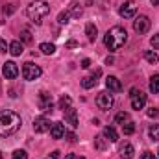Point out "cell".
<instances>
[{
	"label": "cell",
	"instance_id": "obj_7",
	"mask_svg": "<svg viewBox=\"0 0 159 159\" xmlns=\"http://www.w3.org/2000/svg\"><path fill=\"white\" fill-rule=\"evenodd\" d=\"M37 106H39L41 111H52V109H54L52 94H50V93H46V91H41L39 98H37Z\"/></svg>",
	"mask_w": 159,
	"mask_h": 159
},
{
	"label": "cell",
	"instance_id": "obj_39",
	"mask_svg": "<svg viewBox=\"0 0 159 159\" xmlns=\"http://www.w3.org/2000/svg\"><path fill=\"white\" fill-rule=\"evenodd\" d=\"M50 157L52 159H59V150H54V152L50 154Z\"/></svg>",
	"mask_w": 159,
	"mask_h": 159
},
{
	"label": "cell",
	"instance_id": "obj_5",
	"mask_svg": "<svg viewBox=\"0 0 159 159\" xmlns=\"http://www.w3.org/2000/svg\"><path fill=\"white\" fill-rule=\"evenodd\" d=\"M113 104H115V98H113L111 91H102V93H98V96H96V106H98L100 109L109 111V109L113 107Z\"/></svg>",
	"mask_w": 159,
	"mask_h": 159
},
{
	"label": "cell",
	"instance_id": "obj_24",
	"mask_svg": "<svg viewBox=\"0 0 159 159\" xmlns=\"http://www.w3.org/2000/svg\"><path fill=\"white\" fill-rule=\"evenodd\" d=\"M96 85V78L94 76H87V78L81 80V87L83 89H91V87H94Z\"/></svg>",
	"mask_w": 159,
	"mask_h": 159
},
{
	"label": "cell",
	"instance_id": "obj_30",
	"mask_svg": "<svg viewBox=\"0 0 159 159\" xmlns=\"http://www.w3.org/2000/svg\"><path fill=\"white\" fill-rule=\"evenodd\" d=\"M11 159H28V154H26L24 150H15L13 156H11Z\"/></svg>",
	"mask_w": 159,
	"mask_h": 159
},
{
	"label": "cell",
	"instance_id": "obj_9",
	"mask_svg": "<svg viewBox=\"0 0 159 159\" xmlns=\"http://www.w3.org/2000/svg\"><path fill=\"white\" fill-rule=\"evenodd\" d=\"M119 13H120V17H124V19H131V17H135V13H137V6H135V2H133V0L124 2V4L120 6Z\"/></svg>",
	"mask_w": 159,
	"mask_h": 159
},
{
	"label": "cell",
	"instance_id": "obj_10",
	"mask_svg": "<svg viewBox=\"0 0 159 159\" xmlns=\"http://www.w3.org/2000/svg\"><path fill=\"white\" fill-rule=\"evenodd\" d=\"M2 74H4L7 80H15L17 76H19V67H17V63L6 61L4 67H2Z\"/></svg>",
	"mask_w": 159,
	"mask_h": 159
},
{
	"label": "cell",
	"instance_id": "obj_15",
	"mask_svg": "<svg viewBox=\"0 0 159 159\" xmlns=\"http://www.w3.org/2000/svg\"><path fill=\"white\" fill-rule=\"evenodd\" d=\"M104 137H106V141H109V143H117V141H119V133H117V129H115L113 126L104 128Z\"/></svg>",
	"mask_w": 159,
	"mask_h": 159
},
{
	"label": "cell",
	"instance_id": "obj_35",
	"mask_svg": "<svg viewBox=\"0 0 159 159\" xmlns=\"http://www.w3.org/2000/svg\"><path fill=\"white\" fill-rule=\"evenodd\" d=\"M0 52H9V46L6 44V41L0 39Z\"/></svg>",
	"mask_w": 159,
	"mask_h": 159
},
{
	"label": "cell",
	"instance_id": "obj_6",
	"mask_svg": "<svg viewBox=\"0 0 159 159\" xmlns=\"http://www.w3.org/2000/svg\"><path fill=\"white\" fill-rule=\"evenodd\" d=\"M129 98H131V109H143L144 104H146V94L137 91V89H131L129 91Z\"/></svg>",
	"mask_w": 159,
	"mask_h": 159
},
{
	"label": "cell",
	"instance_id": "obj_3",
	"mask_svg": "<svg viewBox=\"0 0 159 159\" xmlns=\"http://www.w3.org/2000/svg\"><path fill=\"white\" fill-rule=\"evenodd\" d=\"M48 13H50V6H48V2H44V0H34V2L26 7L28 19H30L32 22H35V24H41L43 19H44Z\"/></svg>",
	"mask_w": 159,
	"mask_h": 159
},
{
	"label": "cell",
	"instance_id": "obj_37",
	"mask_svg": "<svg viewBox=\"0 0 159 159\" xmlns=\"http://www.w3.org/2000/svg\"><path fill=\"white\" fill-rule=\"evenodd\" d=\"M91 67V59H83L81 61V69H89Z\"/></svg>",
	"mask_w": 159,
	"mask_h": 159
},
{
	"label": "cell",
	"instance_id": "obj_23",
	"mask_svg": "<svg viewBox=\"0 0 159 159\" xmlns=\"http://www.w3.org/2000/svg\"><path fill=\"white\" fill-rule=\"evenodd\" d=\"M144 59L150 63V65H156L159 61V56L156 54V52H152V50H148V52H144Z\"/></svg>",
	"mask_w": 159,
	"mask_h": 159
},
{
	"label": "cell",
	"instance_id": "obj_38",
	"mask_svg": "<svg viewBox=\"0 0 159 159\" xmlns=\"http://www.w3.org/2000/svg\"><path fill=\"white\" fill-rule=\"evenodd\" d=\"M76 46H78L76 41H69V43H67V48H76Z\"/></svg>",
	"mask_w": 159,
	"mask_h": 159
},
{
	"label": "cell",
	"instance_id": "obj_32",
	"mask_svg": "<svg viewBox=\"0 0 159 159\" xmlns=\"http://www.w3.org/2000/svg\"><path fill=\"white\" fill-rule=\"evenodd\" d=\"M146 115H148L150 119H157V117H159V109H157V107H150V109L146 111Z\"/></svg>",
	"mask_w": 159,
	"mask_h": 159
},
{
	"label": "cell",
	"instance_id": "obj_40",
	"mask_svg": "<svg viewBox=\"0 0 159 159\" xmlns=\"http://www.w3.org/2000/svg\"><path fill=\"white\" fill-rule=\"evenodd\" d=\"M65 159H85V157H78L76 154H69V156H67Z\"/></svg>",
	"mask_w": 159,
	"mask_h": 159
},
{
	"label": "cell",
	"instance_id": "obj_2",
	"mask_svg": "<svg viewBox=\"0 0 159 159\" xmlns=\"http://www.w3.org/2000/svg\"><path fill=\"white\" fill-rule=\"evenodd\" d=\"M126 41H128V32L122 26H113L104 35V44L109 52H117L119 48H122L126 44Z\"/></svg>",
	"mask_w": 159,
	"mask_h": 159
},
{
	"label": "cell",
	"instance_id": "obj_16",
	"mask_svg": "<svg viewBox=\"0 0 159 159\" xmlns=\"http://www.w3.org/2000/svg\"><path fill=\"white\" fill-rule=\"evenodd\" d=\"M135 156V148L129 144V143H126L122 148H120V159H133Z\"/></svg>",
	"mask_w": 159,
	"mask_h": 159
},
{
	"label": "cell",
	"instance_id": "obj_17",
	"mask_svg": "<svg viewBox=\"0 0 159 159\" xmlns=\"http://www.w3.org/2000/svg\"><path fill=\"white\" fill-rule=\"evenodd\" d=\"M24 52V44L20 43V41H13L11 44H9V54L11 56H20Z\"/></svg>",
	"mask_w": 159,
	"mask_h": 159
},
{
	"label": "cell",
	"instance_id": "obj_11",
	"mask_svg": "<svg viewBox=\"0 0 159 159\" xmlns=\"http://www.w3.org/2000/svg\"><path fill=\"white\" fill-rule=\"evenodd\" d=\"M50 128H52V124H50V120L46 119V117H37V119L34 120V129H35V133L50 131Z\"/></svg>",
	"mask_w": 159,
	"mask_h": 159
},
{
	"label": "cell",
	"instance_id": "obj_12",
	"mask_svg": "<svg viewBox=\"0 0 159 159\" xmlns=\"http://www.w3.org/2000/svg\"><path fill=\"white\" fill-rule=\"evenodd\" d=\"M106 87H107V91H111V93H120V91H122V83H120V80L115 78V76H107V78H106Z\"/></svg>",
	"mask_w": 159,
	"mask_h": 159
},
{
	"label": "cell",
	"instance_id": "obj_36",
	"mask_svg": "<svg viewBox=\"0 0 159 159\" xmlns=\"http://www.w3.org/2000/svg\"><path fill=\"white\" fill-rule=\"evenodd\" d=\"M141 159H157V157H156V156H154L152 152H144V154H143V157H141Z\"/></svg>",
	"mask_w": 159,
	"mask_h": 159
},
{
	"label": "cell",
	"instance_id": "obj_25",
	"mask_svg": "<svg viewBox=\"0 0 159 159\" xmlns=\"http://www.w3.org/2000/svg\"><path fill=\"white\" fill-rule=\"evenodd\" d=\"M148 135L152 141H159V124H152L148 129Z\"/></svg>",
	"mask_w": 159,
	"mask_h": 159
},
{
	"label": "cell",
	"instance_id": "obj_21",
	"mask_svg": "<svg viewBox=\"0 0 159 159\" xmlns=\"http://www.w3.org/2000/svg\"><path fill=\"white\" fill-rule=\"evenodd\" d=\"M70 104H72V98H70L69 94H63V96H61V100H59V109H63V111H65V109H69V107H70Z\"/></svg>",
	"mask_w": 159,
	"mask_h": 159
},
{
	"label": "cell",
	"instance_id": "obj_33",
	"mask_svg": "<svg viewBox=\"0 0 159 159\" xmlns=\"http://www.w3.org/2000/svg\"><path fill=\"white\" fill-rule=\"evenodd\" d=\"M65 137H67V141H69V143H76V139H78V137H76V133H72V131H65Z\"/></svg>",
	"mask_w": 159,
	"mask_h": 159
},
{
	"label": "cell",
	"instance_id": "obj_28",
	"mask_svg": "<svg viewBox=\"0 0 159 159\" xmlns=\"http://www.w3.org/2000/svg\"><path fill=\"white\" fill-rule=\"evenodd\" d=\"M69 19H70V13H69V11H61V13L57 15V22H59V24H67Z\"/></svg>",
	"mask_w": 159,
	"mask_h": 159
},
{
	"label": "cell",
	"instance_id": "obj_29",
	"mask_svg": "<svg viewBox=\"0 0 159 159\" xmlns=\"http://www.w3.org/2000/svg\"><path fill=\"white\" fill-rule=\"evenodd\" d=\"M104 139H106L104 135H98V137L94 139V144H96V148H98V150H104V148H106V143H104Z\"/></svg>",
	"mask_w": 159,
	"mask_h": 159
},
{
	"label": "cell",
	"instance_id": "obj_19",
	"mask_svg": "<svg viewBox=\"0 0 159 159\" xmlns=\"http://www.w3.org/2000/svg\"><path fill=\"white\" fill-rule=\"evenodd\" d=\"M69 13H70V17H76V19L81 17V6H80L78 0H74V2L69 6Z\"/></svg>",
	"mask_w": 159,
	"mask_h": 159
},
{
	"label": "cell",
	"instance_id": "obj_26",
	"mask_svg": "<svg viewBox=\"0 0 159 159\" xmlns=\"http://www.w3.org/2000/svg\"><path fill=\"white\" fill-rule=\"evenodd\" d=\"M115 122L117 124H126V122H129V115L126 111H120V113H117V117H115Z\"/></svg>",
	"mask_w": 159,
	"mask_h": 159
},
{
	"label": "cell",
	"instance_id": "obj_20",
	"mask_svg": "<svg viewBox=\"0 0 159 159\" xmlns=\"http://www.w3.org/2000/svg\"><path fill=\"white\" fill-rule=\"evenodd\" d=\"M39 50L43 52V54H44V56H52V54L56 52V46H54L52 43H41Z\"/></svg>",
	"mask_w": 159,
	"mask_h": 159
},
{
	"label": "cell",
	"instance_id": "obj_41",
	"mask_svg": "<svg viewBox=\"0 0 159 159\" xmlns=\"http://www.w3.org/2000/svg\"><path fill=\"white\" fill-rule=\"evenodd\" d=\"M150 2H152L154 6H159V0H150Z\"/></svg>",
	"mask_w": 159,
	"mask_h": 159
},
{
	"label": "cell",
	"instance_id": "obj_14",
	"mask_svg": "<svg viewBox=\"0 0 159 159\" xmlns=\"http://www.w3.org/2000/svg\"><path fill=\"white\" fill-rule=\"evenodd\" d=\"M65 120H67L72 128H78V113H76V109H74V107L65 109Z\"/></svg>",
	"mask_w": 159,
	"mask_h": 159
},
{
	"label": "cell",
	"instance_id": "obj_1",
	"mask_svg": "<svg viewBox=\"0 0 159 159\" xmlns=\"http://www.w3.org/2000/svg\"><path fill=\"white\" fill-rule=\"evenodd\" d=\"M20 124H22V119L15 111H0V137L15 135Z\"/></svg>",
	"mask_w": 159,
	"mask_h": 159
},
{
	"label": "cell",
	"instance_id": "obj_4",
	"mask_svg": "<svg viewBox=\"0 0 159 159\" xmlns=\"http://www.w3.org/2000/svg\"><path fill=\"white\" fill-rule=\"evenodd\" d=\"M41 67L39 65H35V63H32V61H26L24 65H22V78L28 80V81H34V80H37L41 76Z\"/></svg>",
	"mask_w": 159,
	"mask_h": 159
},
{
	"label": "cell",
	"instance_id": "obj_8",
	"mask_svg": "<svg viewBox=\"0 0 159 159\" xmlns=\"http://www.w3.org/2000/svg\"><path fill=\"white\" fill-rule=\"evenodd\" d=\"M133 30H135L139 35L146 34V32L150 30V19H148L146 15H139V17L133 20Z\"/></svg>",
	"mask_w": 159,
	"mask_h": 159
},
{
	"label": "cell",
	"instance_id": "obj_31",
	"mask_svg": "<svg viewBox=\"0 0 159 159\" xmlns=\"http://www.w3.org/2000/svg\"><path fill=\"white\" fill-rule=\"evenodd\" d=\"M20 39H22V43H32V34L28 30H22L20 32Z\"/></svg>",
	"mask_w": 159,
	"mask_h": 159
},
{
	"label": "cell",
	"instance_id": "obj_18",
	"mask_svg": "<svg viewBox=\"0 0 159 159\" xmlns=\"http://www.w3.org/2000/svg\"><path fill=\"white\" fill-rule=\"evenodd\" d=\"M85 35L89 37V41H94L96 39V35H98V28H96L93 22H89V24L85 26Z\"/></svg>",
	"mask_w": 159,
	"mask_h": 159
},
{
	"label": "cell",
	"instance_id": "obj_22",
	"mask_svg": "<svg viewBox=\"0 0 159 159\" xmlns=\"http://www.w3.org/2000/svg\"><path fill=\"white\" fill-rule=\"evenodd\" d=\"M150 93H154V94L159 93V74L150 78Z\"/></svg>",
	"mask_w": 159,
	"mask_h": 159
},
{
	"label": "cell",
	"instance_id": "obj_34",
	"mask_svg": "<svg viewBox=\"0 0 159 159\" xmlns=\"http://www.w3.org/2000/svg\"><path fill=\"white\" fill-rule=\"evenodd\" d=\"M150 44L154 46V50H157V48H159V34H157V35H154V37L150 39Z\"/></svg>",
	"mask_w": 159,
	"mask_h": 159
},
{
	"label": "cell",
	"instance_id": "obj_27",
	"mask_svg": "<svg viewBox=\"0 0 159 159\" xmlns=\"http://www.w3.org/2000/svg\"><path fill=\"white\" fill-rule=\"evenodd\" d=\"M122 131H124V135H131L133 131H135V124L129 120V122H126V124H122Z\"/></svg>",
	"mask_w": 159,
	"mask_h": 159
},
{
	"label": "cell",
	"instance_id": "obj_42",
	"mask_svg": "<svg viewBox=\"0 0 159 159\" xmlns=\"http://www.w3.org/2000/svg\"><path fill=\"white\" fill-rule=\"evenodd\" d=\"M157 156H159V150H157Z\"/></svg>",
	"mask_w": 159,
	"mask_h": 159
},
{
	"label": "cell",
	"instance_id": "obj_13",
	"mask_svg": "<svg viewBox=\"0 0 159 159\" xmlns=\"http://www.w3.org/2000/svg\"><path fill=\"white\" fill-rule=\"evenodd\" d=\"M65 126L61 124V122H56V124H52V128H50V135H52V139H63L65 137Z\"/></svg>",
	"mask_w": 159,
	"mask_h": 159
}]
</instances>
